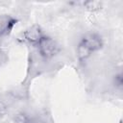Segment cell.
I'll return each mask as SVG.
<instances>
[{"instance_id": "cell-4", "label": "cell", "mask_w": 123, "mask_h": 123, "mask_svg": "<svg viewBox=\"0 0 123 123\" xmlns=\"http://www.w3.org/2000/svg\"><path fill=\"white\" fill-rule=\"evenodd\" d=\"M15 24L16 19L13 18L12 16L7 14L0 16V40L4 39L12 33Z\"/></svg>"}, {"instance_id": "cell-9", "label": "cell", "mask_w": 123, "mask_h": 123, "mask_svg": "<svg viewBox=\"0 0 123 123\" xmlns=\"http://www.w3.org/2000/svg\"><path fill=\"white\" fill-rule=\"evenodd\" d=\"M0 60H1V52H0Z\"/></svg>"}, {"instance_id": "cell-5", "label": "cell", "mask_w": 123, "mask_h": 123, "mask_svg": "<svg viewBox=\"0 0 123 123\" xmlns=\"http://www.w3.org/2000/svg\"><path fill=\"white\" fill-rule=\"evenodd\" d=\"M13 123H38V119L29 111H20L14 114Z\"/></svg>"}, {"instance_id": "cell-1", "label": "cell", "mask_w": 123, "mask_h": 123, "mask_svg": "<svg viewBox=\"0 0 123 123\" xmlns=\"http://www.w3.org/2000/svg\"><path fill=\"white\" fill-rule=\"evenodd\" d=\"M35 47L37 48L39 56L46 61L53 59L61 51L59 42L48 35H45Z\"/></svg>"}, {"instance_id": "cell-8", "label": "cell", "mask_w": 123, "mask_h": 123, "mask_svg": "<svg viewBox=\"0 0 123 123\" xmlns=\"http://www.w3.org/2000/svg\"><path fill=\"white\" fill-rule=\"evenodd\" d=\"M6 111V105L4 104V102L2 100H0V115L3 114Z\"/></svg>"}, {"instance_id": "cell-7", "label": "cell", "mask_w": 123, "mask_h": 123, "mask_svg": "<svg viewBox=\"0 0 123 123\" xmlns=\"http://www.w3.org/2000/svg\"><path fill=\"white\" fill-rule=\"evenodd\" d=\"M84 6L86 10L90 11V12H94V11H98L101 8V2L98 1H87L84 3Z\"/></svg>"}, {"instance_id": "cell-3", "label": "cell", "mask_w": 123, "mask_h": 123, "mask_svg": "<svg viewBox=\"0 0 123 123\" xmlns=\"http://www.w3.org/2000/svg\"><path fill=\"white\" fill-rule=\"evenodd\" d=\"M46 34L42 30V28L39 25H32L29 28H27L22 33V39L23 41L32 44L33 46H36L40 39L45 36Z\"/></svg>"}, {"instance_id": "cell-2", "label": "cell", "mask_w": 123, "mask_h": 123, "mask_svg": "<svg viewBox=\"0 0 123 123\" xmlns=\"http://www.w3.org/2000/svg\"><path fill=\"white\" fill-rule=\"evenodd\" d=\"M81 43H83L92 54L97 53L100 51L104 46V39L96 32H87L85 35L82 36V37L79 40Z\"/></svg>"}, {"instance_id": "cell-6", "label": "cell", "mask_w": 123, "mask_h": 123, "mask_svg": "<svg viewBox=\"0 0 123 123\" xmlns=\"http://www.w3.org/2000/svg\"><path fill=\"white\" fill-rule=\"evenodd\" d=\"M93 54L80 41H78L77 46H76V56L77 59L80 62H86Z\"/></svg>"}]
</instances>
